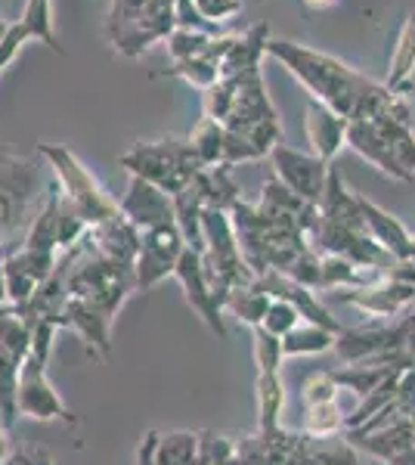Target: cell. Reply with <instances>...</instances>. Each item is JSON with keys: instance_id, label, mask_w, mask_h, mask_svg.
<instances>
[{"instance_id": "6da1fadb", "label": "cell", "mask_w": 415, "mask_h": 465, "mask_svg": "<svg viewBox=\"0 0 415 465\" xmlns=\"http://www.w3.org/2000/svg\"><path fill=\"white\" fill-rule=\"evenodd\" d=\"M267 56L279 59L307 87L313 103L331 109L335 115L347 118V122L388 115L397 103V94H390L384 84H375V81H369L366 74L351 69L341 59L320 54L313 47H304V44L285 41V37H270Z\"/></svg>"}, {"instance_id": "7a4b0ae2", "label": "cell", "mask_w": 415, "mask_h": 465, "mask_svg": "<svg viewBox=\"0 0 415 465\" xmlns=\"http://www.w3.org/2000/svg\"><path fill=\"white\" fill-rule=\"evenodd\" d=\"M118 164L131 177H140L146 183L164 190L168 196H177L193 183L199 174V162H195L190 140L164 137V140H140L127 153L118 155Z\"/></svg>"}, {"instance_id": "3957f363", "label": "cell", "mask_w": 415, "mask_h": 465, "mask_svg": "<svg viewBox=\"0 0 415 465\" xmlns=\"http://www.w3.org/2000/svg\"><path fill=\"white\" fill-rule=\"evenodd\" d=\"M37 153L50 162L53 174H56V186L63 193V199L84 217V223L90 230L100 227L103 221L115 217L122 208L118 202L105 193V186L90 174V168L69 146H56V143H37Z\"/></svg>"}, {"instance_id": "277c9868", "label": "cell", "mask_w": 415, "mask_h": 465, "mask_svg": "<svg viewBox=\"0 0 415 465\" xmlns=\"http://www.w3.org/2000/svg\"><path fill=\"white\" fill-rule=\"evenodd\" d=\"M37 190H41V177H37L32 164L13 159V155H6V162H0V261L10 258L6 242L19 230Z\"/></svg>"}, {"instance_id": "5b68a950", "label": "cell", "mask_w": 415, "mask_h": 465, "mask_svg": "<svg viewBox=\"0 0 415 465\" xmlns=\"http://www.w3.org/2000/svg\"><path fill=\"white\" fill-rule=\"evenodd\" d=\"M186 249H190V245H186L183 232L177 230V223L143 232L137 261H133L137 292H153L158 282H164L168 276L177 273V264Z\"/></svg>"}, {"instance_id": "8992f818", "label": "cell", "mask_w": 415, "mask_h": 465, "mask_svg": "<svg viewBox=\"0 0 415 465\" xmlns=\"http://www.w3.org/2000/svg\"><path fill=\"white\" fill-rule=\"evenodd\" d=\"M16 407L19 416L37 419V422H72V410L65 407V401L56 394V388L47 379V360L28 351V357L19 366V391H16Z\"/></svg>"}, {"instance_id": "52a82bcc", "label": "cell", "mask_w": 415, "mask_h": 465, "mask_svg": "<svg viewBox=\"0 0 415 465\" xmlns=\"http://www.w3.org/2000/svg\"><path fill=\"white\" fill-rule=\"evenodd\" d=\"M270 168H273V177L282 180L294 196L311 202V205H320L331 164L316 159L313 153H298V149L285 143H276L273 153H270Z\"/></svg>"}, {"instance_id": "ba28073f", "label": "cell", "mask_w": 415, "mask_h": 465, "mask_svg": "<svg viewBox=\"0 0 415 465\" xmlns=\"http://www.w3.org/2000/svg\"><path fill=\"white\" fill-rule=\"evenodd\" d=\"M173 276H177V282L183 286L186 302H190L193 311L199 313V320L205 322V326L217 335V339H226L223 304H221V298L214 295V289H211L202 254L193 252V249H186L183 258H180V264H177V273H173Z\"/></svg>"}, {"instance_id": "9c48e42d", "label": "cell", "mask_w": 415, "mask_h": 465, "mask_svg": "<svg viewBox=\"0 0 415 465\" xmlns=\"http://www.w3.org/2000/svg\"><path fill=\"white\" fill-rule=\"evenodd\" d=\"M118 208H122V214L140 232L173 223V196H168L164 190H158V186L146 183V180H140V177H131L127 193H124V199L118 202Z\"/></svg>"}, {"instance_id": "30bf717a", "label": "cell", "mask_w": 415, "mask_h": 465, "mask_svg": "<svg viewBox=\"0 0 415 465\" xmlns=\"http://www.w3.org/2000/svg\"><path fill=\"white\" fill-rule=\"evenodd\" d=\"M357 202H360V214H363L369 239L379 242L394 261H415V236H410V230H406L394 214H388L384 208L375 205V202L363 199L360 193H357Z\"/></svg>"}, {"instance_id": "8fae6325", "label": "cell", "mask_w": 415, "mask_h": 465, "mask_svg": "<svg viewBox=\"0 0 415 465\" xmlns=\"http://www.w3.org/2000/svg\"><path fill=\"white\" fill-rule=\"evenodd\" d=\"M347 127L351 122L341 115H335L331 109L320 106V103H307L304 112V131H307V143L316 159H322L326 164L335 162V155L347 146Z\"/></svg>"}, {"instance_id": "7c38bea8", "label": "cell", "mask_w": 415, "mask_h": 465, "mask_svg": "<svg viewBox=\"0 0 415 465\" xmlns=\"http://www.w3.org/2000/svg\"><path fill=\"white\" fill-rule=\"evenodd\" d=\"M59 329H72L84 339L100 357L112 354V317H105L100 307H94L84 298H72L65 302L59 313Z\"/></svg>"}, {"instance_id": "4fadbf2b", "label": "cell", "mask_w": 415, "mask_h": 465, "mask_svg": "<svg viewBox=\"0 0 415 465\" xmlns=\"http://www.w3.org/2000/svg\"><path fill=\"white\" fill-rule=\"evenodd\" d=\"M347 146H351L357 155H363L369 164H375L381 174H388L394 180H412L415 177L403 168V164H400L394 149L388 146V140L381 137V131L375 127V122H369V118H357V122H351V127H347Z\"/></svg>"}, {"instance_id": "5bb4252c", "label": "cell", "mask_w": 415, "mask_h": 465, "mask_svg": "<svg viewBox=\"0 0 415 465\" xmlns=\"http://www.w3.org/2000/svg\"><path fill=\"white\" fill-rule=\"evenodd\" d=\"M140 239H143V232L133 227L122 212L115 217H109V221H103L100 227L90 230V242L96 245V252L118 261V264H133V261H137Z\"/></svg>"}, {"instance_id": "9a60e30c", "label": "cell", "mask_w": 415, "mask_h": 465, "mask_svg": "<svg viewBox=\"0 0 415 465\" xmlns=\"http://www.w3.org/2000/svg\"><path fill=\"white\" fill-rule=\"evenodd\" d=\"M267 41H270V28L263 22L261 25H252L245 35H236V44L221 59V78H239L245 72L261 69V59L267 56Z\"/></svg>"}, {"instance_id": "2e32d148", "label": "cell", "mask_w": 415, "mask_h": 465, "mask_svg": "<svg viewBox=\"0 0 415 465\" xmlns=\"http://www.w3.org/2000/svg\"><path fill=\"white\" fill-rule=\"evenodd\" d=\"M415 74V10L403 19L394 44V54H390L388 74H384L381 84L390 94H410V81Z\"/></svg>"}, {"instance_id": "e0dca14e", "label": "cell", "mask_w": 415, "mask_h": 465, "mask_svg": "<svg viewBox=\"0 0 415 465\" xmlns=\"http://www.w3.org/2000/svg\"><path fill=\"white\" fill-rule=\"evenodd\" d=\"M195 186L202 193L205 208H217V212H232L236 202H242L239 196V183L232 180V168L217 164V168H202L195 174Z\"/></svg>"}, {"instance_id": "ac0fdd59", "label": "cell", "mask_w": 415, "mask_h": 465, "mask_svg": "<svg viewBox=\"0 0 415 465\" xmlns=\"http://www.w3.org/2000/svg\"><path fill=\"white\" fill-rule=\"evenodd\" d=\"M285 403V385L279 372H258V434L270 438L282 429L279 416H282Z\"/></svg>"}, {"instance_id": "d6986e66", "label": "cell", "mask_w": 415, "mask_h": 465, "mask_svg": "<svg viewBox=\"0 0 415 465\" xmlns=\"http://www.w3.org/2000/svg\"><path fill=\"white\" fill-rule=\"evenodd\" d=\"M186 140H190V149H193L195 162H199V168H217V164H223L226 127L221 122L202 115L199 124L193 127V134Z\"/></svg>"}, {"instance_id": "ffe728a7", "label": "cell", "mask_w": 415, "mask_h": 465, "mask_svg": "<svg viewBox=\"0 0 415 465\" xmlns=\"http://www.w3.org/2000/svg\"><path fill=\"white\" fill-rule=\"evenodd\" d=\"M335 339H338V332H329V329L316 326V322L301 320L282 339V354L285 357L326 354V351H335Z\"/></svg>"}, {"instance_id": "44dd1931", "label": "cell", "mask_w": 415, "mask_h": 465, "mask_svg": "<svg viewBox=\"0 0 415 465\" xmlns=\"http://www.w3.org/2000/svg\"><path fill=\"white\" fill-rule=\"evenodd\" d=\"M273 298L267 295V292H261L258 286H245V289H232L230 295H226L223 302V313H232L239 322H245V326H261L263 322V313H267V307Z\"/></svg>"}, {"instance_id": "7402d4cb", "label": "cell", "mask_w": 415, "mask_h": 465, "mask_svg": "<svg viewBox=\"0 0 415 465\" xmlns=\"http://www.w3.org/2000/svg\"><path fill=\"white\" fill-rule=\"evenodd\" d=\"M19 22L25 25L32 41H41L44 47H50L56 56H63V47H59V41H56V25H53V0H28Z\"/></svg>"}, {"instance_id": "603a6c76", "label": "cell", "mask_w": 415, "mask_h": 465, "mask_svg": "<svg viewBox=\"0 0 415 465\" xmlns=\"http://www.w3.org/2000/svg\"><path fill=\"white\" fill-rule=\"evenodd\" d=\"M195 456H199V434L195 431L158 434L155 465H195Z\"/></svg>"}, {"instance_id": "cb8c5ba5", "label": "cell", "mask_w": 415, "mask_h": 465, "mask_svg": "<svg viewBox=\"0 0 415 465\" xmlns=\"http://www.w3.org/2000/svg\"><path fill=\"white\" fill-rule=\"evenodd\" d=\"M369 122H375V127L381 131V137L388 140L390 149H394L400 164H403L410 174H415V134H412V124H403V122H397V118H390V115H375V118H369Z\"/></svg>"}, {"instance_id": "d4e9b609", "label": "cell", "mask_w": 415, "mask_h": 465, "mask_svg": "<svg viewBox=\"0 0 415 465\" xmlns=\"http://www.w3.org/2000/svg\"><path fill=\"white\" fill-rule=\"evenodd\" d=\"M217 35H208V32H195V28H173V32L164 37V47L173 63H183V59H199V56H208L211 50V41Z\"/></svg>"}, {"instance_id": "484cf974", "label": "cell", "mask_w": 415, "mask_h": 465, "mask_svg": "<svg viewBox=\"0 0 415 465\" xmlns=\"http://www.w3.org/2000/svg\"><path fill=\"white\" fill-rule=\"evenodd\" d=\"M162 74H171V78H183L186 84L199 87V90H208L211 84H217L221 81V69H217L211 59L199 56V59H183V63H171V69L164 72H155V78H162Z\"/></svg>"}, {"instance_id": "4316f807", "label": "cell", "mask_w": 415, "mask_h": 465, "mask_svg": "<svg viewBox=\"0 0 415 465\" xmlns=\"http://www.w3.org/2000/svg\"><path fill=\"white\" fill-rule=\"evenodd\" d=\"M344 429V416L338 401L331 403H320V407H304V431L307 438H320L326 440L331 434H338Z\"/></svg>"}, {"instance_id": "83f0119b", "label": "cell", "mask_w": 415, "mask_h": 465, "mask_svg": "<svg viewBox=\"0 0 415 465\" xmlns=\"http://www.w3.org/2000/svg\"><path fill=\"white\" fill-rule=\"evenodd\" d=\"M236 453H239V444L232 438H223V434H214V431H202L195 465H230L236 460Z\"/></svg>"}, {"instance_id": "f1b7e54d", "label": "cell", "mask_w": 415, "mask_h": 465, "mask_svg": "<svg viewBox=\"0 0 415 465\" xmlns=\"http://www.w3.org/2000/svg\"><path fill=\"white\" fill-rule=\"evenodd\" d=\"M254 363H258V372H279V366H282V339H276V335H270L267 329L254 326Z\"/></svg>"}, {"instance_id": "f546056e", "label": "cell", "mask_w": 415, "mask_h": 465, "mask_svg": "<svg viewBox=\"0 0 415 465\" xmlns=\"http://www.w3.org/2000/svg\"><path fill=\"white\" fill-rule=\"evenodd\" d=\"M301 320H304V317L298 313V307L282 302V298H273L270 307H267V313H263L261 329H267V332L276 335V339H285V335H289Z\"/></svg>"}, {"instance_id": "4dcf8cb0", "label": "cell", "mask_w": 415, "mask_h": 465, "mask_svg": "<svg viewBox=\"0 0 415 465\" xmlns=\"http://www.w3.org/2000/svg\"><path fill=\"white\" fill-rule=\"evenodd\" d=\"M193 6H195V13L214 28H221L223 22H230L232 16L242 13V0H193Z\"/></svg>"}, {"instance_id": "1f68e13d", "label": "cell", "mask_w": 415, "mask_h": 465, "mask_svg": "<svg viewBox=\"0 0 415 465\" xmlns=\"http://www.w3.org/2000/svg\"><path fill=\"white\" fill-rule=\"evenodd\" d=\"M13 456H16V453H13V444H10V431L0 425V465H6Z\"/></svg>"}, {"instance_id": "d6a6232c", "label": "cell", "mask_w": 415, "mask_h": 465, "mask_svg": "<svg viewBox=\"0 0 415 465\" xmlns=\"http://www.w3.org/2000/svg\"><path fill=\"white\" fill-rule=\"evenodd\" d=\"M10 304V289H6V270H4V261H0V307Z\"/></svg>"}, {"instance_id": "836d02e7", "label": "cell", "mask_w": 415, "mask_h": 465, "mask_svg": "<svg viewBox=\"0 0 415 465\" xmlns=\"http://www.w3.org/2000/svg\"><path fill=\"white\" fill-rule=\"evenodd\" d=\"M304 4L311 6V10H326V6H331L335 0H304Z\"/></svg>"}, {"instance_id": "e575fe53", "label": "cell", "mask_w": 415, "mask_h": 465, "mask_svg": "<svg viewBox=\"0 0 415 465\" xmlns=\"http://www.w3.org/2000/svg\"><path fill=\"white\" fill-rule=\"evenodd\" d=\"M6 28H10V22H6V19H0V41H4V35H6Z\"/></svg>"}, {"instance_id": "d590c367", "label": "cell", "mask_w": 415, "mask_h": 465, "mask_svg": "<svg viewBox=\"0 0 415 465\" xmlns=\"http://www.w3.org/2000/svg\"><path fill=\"white\" fill-rule=\"evenodd\" d=\"M177 4H190V0H177Z\"/></svg>"}]
</instances>
